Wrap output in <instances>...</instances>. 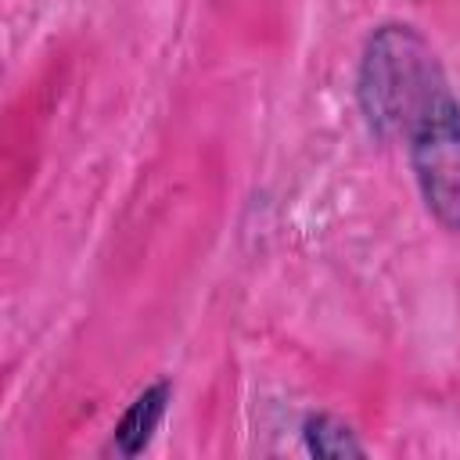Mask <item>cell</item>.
<instances>
[{"mask_svg":"<svg viewBox=\"0 0 460 460\" xmlns=\"http://www.w3.org/2000/svg\"><path fill=\"white\" fill-rule=\"evenodd\" d=\"M305 449L313 456H327V460H338V456H367V446L356 438V431L331 417V413H316L305 420Z\"/></svg>","mask_w":460,"mask_h":460,"instance_id":"obj_4","label":"cell"},{"mask_svg":"<svg viewBox=\"0 0 460 460\" xmlns=\"http://www.w3.org/2000/svg\"><path fill=\"white\" fill-rule=\"evenodd\" d=\"M359 108L367 126L381 137H406L410 126L449 93L446 72L431 43L402 22L377 25L363 47L359 61Z\"/></svg>","mask_w":460,"mask_h":460,"instance_id":"obj_1","label":"cell"},{"mask_svg":"<svg viewBox=\"0 0 460 460\" xmlns=\"http://www.w3.org/2000/svg\"><path fill=\"white\" fill-rule=\"evenodd\" d=\"M410 165L428 212L460 234V101L442 93L406 133Z\"/></svg>","mask_w":460,"mask_h":460,"instance_id":"obj_2","label":"cell"},{"mask_svg":"<svg viewBox=\"0 0 460 460\" xmlns=\"http://www.w3.org/2000/svg\"><path fill=\"white\" fill-rule=\"evenodd\" d=\"M169 399H172V385H169V381H155L151 388H144V392L129 402V410H126L122 420L115 424V442H111V446H115L119 456H137V453L147 449L151 435L158 431V424H162V417H165Z\"/></svg>","mask_w":460,"mask_h":460,"instance_id":"obj_3","label":"cell"}]
</instances>
